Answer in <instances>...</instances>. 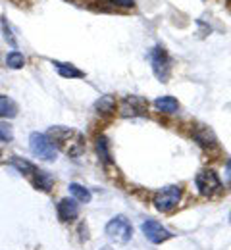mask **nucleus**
Listing matches in <instances>:
<instances>
[{"label":"nucleus","mask_w":231,"mask_h":250,"mask_svg":"<svg viewBox=\"0 0 231 250\" xmlns=\"http://www.w3.org/2000/svg\"><path fill=\"white\" fill-rule=\"evenodd\" d=\"M48 137H52L50 141L56 145H60L64 150H66L69 156L77 158L83 150H85V139L79 131H73V129H67V127H50L48 131Z\"/></svg>","instance_id":"1"},{"label":"nucleus","mask_w":231,"mask_h":250,"mask_svg":"<svg viewBox=\"0 0 231 250\" xmlns=\"http://www.w3.org/2000/svg\"><path fill=\"white\" fill-rule=\"evenodd\" d=\"M29 148H31V152H33L35 156L44 160V162H54L58 158L56 145L50 141L48 135L39 133V131H35V133L29 135Z\"/></svg>","instance_id":"2"},{"label":"nucleus","mask_w":231,"mask_h":250,"mask_svg":"<svg viewBox=\"0 0 231 250\" xmlns=\"http://www.w3.org/2000/svg\"><path fill=\"white\" fill-rule=\"evenodd\" d=\"M148 60H150V67H152L154 75L158 77V81L168 83L169 75H171V58L166 52L164 46H152L148 52Z\"/></svg>","instance_id":"3"},{"label":"nucleus","mask_w":231,"mask_h":250,"mask_svg":"<svg viewBox=\"0 0 231 250\" xmlns=\"http://www.w3.org/2000/svg\"><path fill=\"white\" fill-rule=\"evenodd\" d=\"M104 233H106V237H108L112 243L126 245V243H129V241H131L133 227H131V223L127 221V218L118 216V218L110 219V221L106 223Z\"/></svg>","instance_id":"4"},{"label":"nucleus","mask_w":231,"mask_h":250,"mask_svg":"<svg viewBox=\"0 0 231 250\" xmlns=\"http://www.w3.org/2000/svg\"><path fill=\"white\" fill-rule=\"evenodd\" d=\"M181 200V188L177 185H169V187H164L162 190H158V194L154 196V206L158 212H173L177 208Z\"/></svg>","instance_id":"5"},{"label":"nucleus","mask_w":231,"mask_h":250,"mask_svg":"<svg viewBox=\"0 0 231 250\" xmlns=\"http://www.w3.org/2000/svg\"><path fill=\"white\" fill-rule=\"evenodd\" d=\"M195 185H197L198 192L202 196H214L216 192L222 190V181L218 177V173L214 169H202L198 171L195 177Z\"/></svg>","instance_id":"6"},{"label":"nucleus","mask_w":231,"mask_h":250,"mask_svg":"<svg viewBox=\"0 0 231 250\" xmlns=\"http://www.w3.org/2000/svg\"><path fill=\"white\" fill-rule=\"evenodd\" d=\"M147 108H148V102L147 98L143 96H126L120 104V116L122 118H137V116H145L147 114Z\"/></svg>","instance_id":"7"},{"label":"nucleus","mask_w":231,"mask_h":250,"mask_svg":"<svg viewBox=\"0 0 231 250\" xmlns=\"http://www.w3.org/2000/svg\"><path fill=\"white\" fill-rule=\"evenodd\" d=\"M141 229H143L145 237H147L150 243H154V245L166 243L168 239H171V237H173V233H169L164 225H162V223H158L156 219H147V221L141 225Z\"/></svg>","instance_id":"8"},{"label":"nucleus","mask_w":231,"mask_h":250,"mask_svg":"<svg viewBox=\"0 0 231 250\" xmlns=\"http://www.w3.org/2000/svg\"><path fill=\"white\" fill-rule=\"evenodd\" d=\"M56 212H58V218L60 221H71L79 216V206H77V200L75 198H62L56 206Z\"/></svg>","instance_id":"9"},{"label":"nucleus","mask_w":231,"mask_h":250,"mask_svg":"<svg viewBox=\"0 0 231 250\" xmlns=\"http://www.w3.org/2000/svg\"><path fill=\"white\" fill-rule=\"evenodd\" d=\"M54 185V177L48 173V171H44V169H37L33 173V187L39 188V190H50Z\"/></svg>","instance_id":"10"},{"label":"nucleus","mask_w":231,"mask_h":250,"mask_svg":"<svg viewBox=\"0 0 231 250\" xmlns=\"http://www.w3.org/2000/svg\"><path fill=\"white\" fill-rule=\"evenodd\" d=\"M193 137H195V141H197L200 146H204V148H210V146H216V137H214V133L208 129V127H198L197 131L193 133Z\"/></svg>","instance_id":"11"},{"label":"nucleus","mask_w":231,"mask_h":250,"mask_svg":"<svg viewBox=\"0 0 231 250\" xmlns=\"http://www.w3.org/2000/svg\"><path fill=\"white\" fill-rule=\"evenodd\" d=\"M95 110L102 116H110L116 110V98L112 94H104L95 102Z\"/></svg>","instance_id":"12"},{"label":"nucleus","mask_w":231,"mask_h":250,"mask_svg":"<svg viewBox=\"0 0 231 250\" xmlns=\"http://www.w3.org/2000/svg\"><path fill=\"white\" fill-rule=\"evenodd\" d=\"M154 106H156V110H160L164 114H173V112L179 110V102L173 96H160V98H156Z\"/></svg>","instance_id":"13"},{"label":"nucleus","mask_w":231,"mask_h":250,"mask_svg":"<svg viewBox=\"0 0 231 250\" xmlns=\"http://www.w3.org/2000/svg\"><path fill=\"white\" fill-rule=\"evenodd\" d=\"M16 116H18V104L12 98L0 94V118H10L12 120Z\"/></svg>","instance_id":"14"},{"label":"nucleus","mask_w":231,"mask_h":250,"mask_svg":"<svg viewBox=\"0 0 231 250\" xmlns=\"http://www.w3.org/2000/svg\"><path fill=\"white\" fill-rule=\"evenodd\" d=\"M52 63H54V67L58 69V73H60L62 77H66V79H75V77H83V75H85L79 67H75V65H71V63H64V62H52Z\"/></svg>","instance_id":"15"},{"label":"nucleus","mask_w":231,"mask_h":250,"mask_svg":"<svg viewBox=\"0 0 231 250\" xmlns=\"http://www.w3.org/2000/svg\"><path fill=\"white\" fill-rule=\"evenodd\" d=\"M67 188H69V194H71L77 202H85V204L91 202V196H93V194H91L89 188H85L83 185H79V183H69Z\"/></svg>","instance_id":"16"},{"label":"nucleus","mask_w":231,"mask_h":250,"mask_svg":"<svg viewBox=\"0 0 231 250\" xmlns=\"http://www.w3.org/2000/svg\"><path fill=\"white\" fill-rule=\"evenodd\" d=\"M10 166H14L21 175H33L35 171H37V167H35L31 162H27V160H23V158H12L10 160Z\"/></svg>","instance_id":"17"},{"label":"nucleus","mask_w":231,"mask_h":250,"mask_svg":"<svg viewBox=\"0 0 231 250\" xmlns=\"http://www.w3.org/2000/svg\"><path fill=\"white\" fill-rule=\"evenodd\" d=\"M97 152H99L100 160L104 164H110L112 158H110V146H108V139L106 137H99L97 139Z\"/></svg>","instance_id":"18"},{"label":"nucleus","mask_w":231,"mask_h":250,"mask_svg":"<svg viewBox=\"0 0 231 250\" xmlns=\"http://www.w3.org/2000/svg\"><path fill=\"white\" fill-rule=\"evenodd\" d=\"M23 63H25V58H23V54L18 52V50H12V52L6 56V65H8L10 69H20V67H23Z\"/></svg>","instance_id":"19"},{"label":"nucleus","mask_w":231,"mask_h":250,"mask_svg":"<svg viewBox=\"0 0 231 250\" xmlns=\"http://www.w3.org/2000/svg\"><path fill=\"white\" fill-rule=\"evenodd\" d=\"M0 141H2V143L14 141V131H12V127L8 124H2V122H0Z\"/></svg>","instance_id":"20"},{"label":"nucleus","mask_w":231,"mask_h":250,"mask_svg":"<svg viewBox=\"0 0 231 250\" xmlns=\"http://www.w3.org/2000/svg\"><path fill=\"white\" fill-rule=\"evenodd\" d=\"M110 2L116 4V6H124V8H131L135 4V0H110Z\"/></svg>","instance_id":"21"},{"label":"nucleus","mask_w":231,"mask_h":250,"mask_svg":"<svg viewBox=\"0 0 231 250\" xmlns=\"http://www.w3.org/2000/svg\"><path fill=\"white\" fill-rule=\"evenodd\" d=\"M226 177H228V183H230V187H231V160L226 164Z\"/></svg>","instance_id":"22"},{"label":"nucleus","mask_w":231,"mask_h":250,"mask_svg":"<svg viewBox=\"0 0 231 250\" xmlns=\"http://www.w3.org/2000/svg\"><path fill=\"white\" fill-rule=\"evenodd\" d=\"M100 250H112V249H110V247H102Z\"/></svg>","instance_id":"23"},{"label":"nucleus","mask_w":231,"mask_h":250,"mask_svg":"<svg viewBox=\"0 0 231 250\" xmlns=\"http://www.w3.org/2000/svg\"><path fill=\"white\" fill-rule=\"evenodd\" d=\"M230 223H231V212H230Z\"/></svg>","instance_id":"24"}]
</instances>
